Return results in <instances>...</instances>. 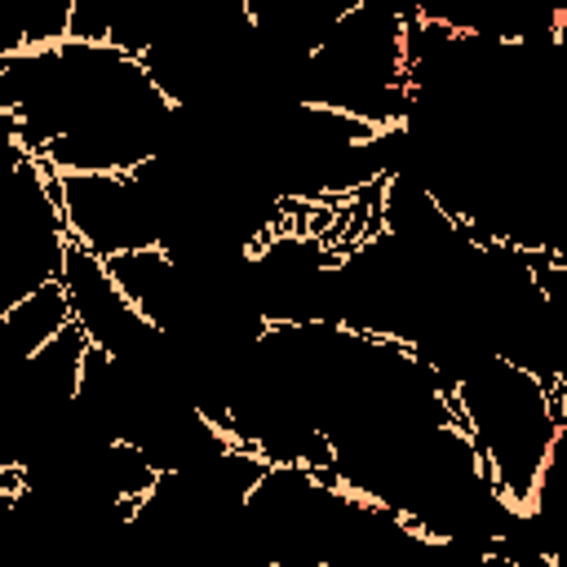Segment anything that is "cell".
<instances>
[{"label":"cell","instance_id":"cell-1","mask_svg":"<svg viewBox=\"0 0 567 567\" xmlns=\"http://www.w3.org/2000/svg\"><path fill=\"white\" fill-rule=\"evenodd\" d=\"M447 394L505 509L514 518H532L567 421V394L536 368L505 354L470 359L447 377Z\"/></svg>","mask_w":567,"mask_h":567},{"label":"cell","instance_id":"cell-2","mask_svg":"<svg viewBox=\"0 0 567 567\" xmlns=\"http://www.w3.org/2000/svg\"><path fill=\"white\" fill-rule=\"evenodd\" d=\"M75 248L115 261L159 248V221L133 173H53Z\"/></svg>","mask_w":567,"mask_h":567}]
</instances>
